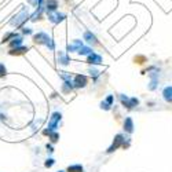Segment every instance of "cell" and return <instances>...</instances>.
Instances as JSON below:
<instances>
[{"mask_svg":"<svg viewBox=\"0 0 172 172\" xmlns=\"http://www.w3.org/2000/svg\"><path fill=\"white\" fill-rule=\"evenodd\" d=\"M29 20H30L29 10L26 7H22V10L15 17H12V20L10 21V25H12V26H15L18 29V28L24 26V24H26V21H29Z\"/></svg>","mask_w":172,"mask_h":172,"instance_id":"6da1fadb","label":"cell"},{"mask_svg":"<svg viewBox=\"0 0 172 172\" xmlns=\"http://www.w3.org/2000/svg\"><path fill=\"white\" fill-rule=\"evenodd\" d=\"M33 41L36 44H44V46H47L50 51L55 50V44H54L52 37H50L48 34L44 33V32H39V33L34 34V36H33Z\"/></svg>","mask_w":172,"mask_h":172,"instance_id":"7a4b0ae2","label":"cell"},{"mask_svg":"<svg viewBox=\"0 0 172 172\" xmlns=\"http://www.w3.org/2000/svg\"><path fill=\"white\" fill-rule=\"evenodd\" d=\"M61 119H62V114L59 113V111H54L52 116H51L50 123H48V128L43 131L44 135H50L51 132L57 131V128H58V123L61 121Z\"/></svg>","mask_w":172,"mask_h":172,"instance_id":"3957f363","label":"cell"},{"mask_svg":"<svg viewBox=\"0 0 172 172\" xmlns=\"http://www.w3.org/2000/svg\"><path fill=\"white\" fill-rule=\"evenodd\" d=\"M120 101H121L123 106H125L127 109H134L135 106L139 105L138 98H128V97H125V95H120Z\"/></svg>","mask_w":172,"mask_h":172,"instance_id":"277c9868","label":"cell"},{"mask_svg":"<svg viewBox=\"0 0 172 172\" xmlns=\"http://www.w3.org/2000/svg\"><path fill=\"white\" fill-rule=\"evenodd\" d=\"M47 17H48V21L52 22V24H59V22H62L63 20L66 18L65 14H62V12H58V11H52V12H47Z\"/></svg>","mask_w":172,"mask_h":172,"instance_id":"5b68a950","label":"cell"},{"mask_svg":"<svg viewBox=\"0 0 172 172\" xmlns=\"http://www.w3.org/2000/svg\"><path fill=\"white\" fill-rule=\"evenodd\" d=\"M83 39L85 40V43H87L88 46H98V44H99V41H98L97 36H95V34L92 33L91 30H85L84 34H83Z\"/></svg>","mask_w":172,"mask_h":172,"instance_id":"8992f818","label":"cell"},{"mask_svg":"<svg viewBox=\"0 0 172 172\" xmlns=\"http://www.w3.org/2000/svg\"><path fill=\"white\" fill-rule=\"evenodd\" d=\"M124 141H125V139H124L123 134H117L116 138H114V141H113V143H111V146H110L109 149H107V153H113L114 150H117V149H119L120 146L123 145Z\"/></svg>","mask_w":172,"mask_h":172,"instance_id":"52a82bcc","label":"cell"},{"mask_svg":"<svg viewBox=\"0 0 172 172\" xmlns=\"http://www.w3.org/2000/svg\"><path fill=\"white\" fill-rule=\"evenodd\" d=\"M87 83H88L87 76L77 75L75 77V80H73V87H76V88H84L85 85H87Z\"/></svg>","mask_w":172,"mask_h":172,"instance_id":"ba28073f","label":"cell"},{"mask_svg":"<svg viewBox=\"0 0 172 172\" xmlns=\"http://www.w3.org/2000/svg\"><path fill=\"white\" fill-rule=\"evenodd\" d=\"M83 46H84L83 40H79V39L73 40V43H72V44H69V46H68V52H69V54H70V52H77V51L80 50Z\"/></svg>","mask_w":172,"mask_h":172,"instance_id":"9c48e42d","label":"cell"},{"mask_svg":"<svg viewBox=\"0 0 172 172\" xmlns=\"http://www.w3.org/2000/svg\"><path fill=\"white\" fill-rule=\"evenodd\" d=\"M44 8L47 12H52L58 10V0H46L44 2Z\"/></svg>","mask_w":172,"mask_h":172,"instance_id":"30bf717a","label":"cell"},{"mask_svg":"<svg viewBox=\"0 0 172 172\" xmlns=\"http://www.w3.org/2000/svg\"><path fill=\"white\" fill-rule=\"evenodd\" d=\"M87 62L91 65H101L102 63V57L97 52H91L90 55H87Z\"/></svg>","mask_w":172,"mask_h":172,"instance_id":"8fae6325","label":"cell"},{"mask_svg":"<svg viewBox=\"0 0 172 172\" xmlns=\"http://www.w3.org/2000/svg\"><path fill=\"white\" fill-rule=\"evenodd\" d=\"M149 76H150V79H152L150 85H149V90H150V91H154L156 87H157V83H158V72L149 73Z\"/></svg>","mask_w":172,"mask_h":172,"instance_id":"7c38bea8","label":"cell"},{"mask_svg":"<svg viewBox=\"0 0 172 172\" xmlns=\"http://www.w3.org/2000/svg\"><path fill=\"white\" fill-rule=\"evenodd\" d=\"M28 47H25V46H20V47H15V48H12L8 51V54L10 55H22V54H25V52H28Z\"/></svg>","mask_w":172,"mask_h":172,"instance_id":"4fadbf2b","label":"cell"},{"mask_svg":"<svg viewBox=\"0 0 172 172\" xmlns=\"http://www.w3.org/2000/svg\"><path fill=\"white\" fill-rule=\"evenodd\" d=\"M58 62L61 63V65L66 66V65H69V62H70V58H69L68 54H65L63 51H59L58 52Z\"/></svg>","mask_w":172,"mask_h":172,"instance_id":"5bb4252c","label":"cell"},{"mask_svg":"<svg viewBox=\"0 0 172 172\" xmlns=\"http://www.w3.org/2000/svg\"><path fill=\"white\" fill-rule=\"evenodd\" d=\"M124 131L128 132V134L134 132V121H132L131 117H127L125 121H124Z\"/></svg>","mask_w":172,"mask_h":172,"instance_id":"9a60e30c","label":"cell"},{"mask_svg":"<svg viewBox=\"0 0 172 172\" xmlns=\"http://www.w3.org/2000/svg\"><path fill=\"white\" fill-rule=\"evenodd\" d=\"M8 46H10V50H12V48H15V47H20V46H22V36H15L14 39H12L10 43H8Z\"/></svg>","mask_w":172,"mask_h":172,"instance_id":"2e32d148","label":"cell"},{"mask_svg":"<svg viewBox=\"0 0 172 172\" xmlns=\"http://www.w3.org/2000/svg\"><path fill=\"white\" fill-rule=\"evenodd\" d=\"M162 97L167 102H172V87H165L162 91Z\"/></svg>","mask_w":172,"mask_h":172,"instance_id":"e0dca14e","label":"cell"},{"mask_svg":"<svg viewBox=\"0 0 172 172\" xmlns=\"http://www.w3.org/2000/svg\"><path fill=\"white\" fill-rule=\"evenodd\" d=\"M66 172H84V168H83V165L80 164H76V165H69Z\"/></svg>","mask_w":172,"mask_h":172,"instance_id":"ac0fdd59","label":"cell"},{"mask_svg":"<svg viewBox=\"0 0 172 172\" xmlns=\"http://www.w3.org/2000/svg\"><path fill=\"white\" fill-rule=\"evenodd\" d=\"M91 52H94V51H92V48H91V47H88V46H83L81 48L77 51L79 55H90Z\"/></svg>","mask_w":172,"mask_h":172,"instance_id":"d6986e66","label":"cell"},{"mask_svg":"<svg viewBox=\"0 0 172 172\" xmlns=\"http://www.w3.org/2000/svg\"><path fill=\"white\" fill-rule=\"evenodd\" d=\"M15 36H18V34H17V33H15V32H8V33H7V34H6V36H4V37H3L2 43H3V44H4V43H10V41H11L12 39H14V37H15Z\"/></svg>","mask_w":172,"mask_h":172,"instance_id":"ffe728a7","label":"cell"},{"mask_svg":"<svg viewBox=\"0 0 172 172\" xmlns=\"http://www.w3.org/2000/svg\"><path fill=\"white\" fill-rule=\"evenodd\" d=\"M44 2H46V0H28V3H29L32 7H34V8L44 7Z\"/></svg>","mask_w":172,"mask_h":172,"instance_id":"44dd1931","label":"cell"},{"mask_svg":"<svg viewBox=\"0 0 172 172\" xmlns=\"http://www.w3.org/2000/svg\"><path fill=\"white\" fill-rule=\"evenodd\" d=\"M48 136H50V139H51V142H52V143H57V142H58V139H59V134L57 131L51 132Z\"/></svg>","mask_w":172,"mask_h":172,"instance_id":"7402d4cb","label":"cell"},{"mask_svg":"<svg viewBox=\"0 0 172 172\" xmlns=\"http://www.w3.org/2000/svg\"><path fill=\"white\" fill-rule=\"evenodd\" d=\"M134 61H135L136 63H145L146 62V57L138 55V57H135V58H134Z\"/></svg>","mask_w":172,"mask_h":172,"instance_id":"603a6c76","label":"cell"},{"mask_svg":"<svg viewBox=\"0 0 172 172\" xmlns=\"http://www.w3.org/2000/svg\"><path fill=\"white\" fill-rule=\"evenodd\" d=\"M6 75H7V69H6V66L3 63H0V77H3Z\"/></svg>","mask_w":172,"mask_h":172,"instance_id":"cb8c5ba5","label":"cell"},{"mask_svg":"<svg viewBox=\"0 0 172 172\" xmlns=\"http://www.w3.org/2000/svg\"><path fill=\"white\" fill-rule=\"evenodd\" d=\"M54 164H55V161H54V158H48V160H46V162H44V165H46L47 168L52 167Z\"/></svg>","mask_w":172,"mask_h":172,"instance_id":"d4e9b609","label":"cell"},{"mask_svg":"<svg viewBox=\"0 0 172 172\" xmlns=\"http://www.w3.org/2000/svg\"><path fill=\"white\" fill-rule=\"evenodd\" d=\"M101 109H105V110H110L111 109V106L109 103H106V102H101Z\"/></svg>","mask_w":172,"mask_h":172,"instance_id":"484cf974","label":"cell"},{"mask_svg":"<svg viewBox=\"0 0 172 172\" xmlns=\"http://www.w3.org/2000/svg\"><path fill=\"white\" fill-rule=\"evenodd\" d=\"M113 101H114V97H113V95H109V97H107L106 99H105V102H106V103H109L110 106L113 105Z\"/></svg>","mask_w":172,"mask_h":172,"instance_id":"4316f807","label":"cell"},{"mask_svg":"<svg viewBox=\"0 0 172 172\" xmlns=\"http://www.w3.org/2000/svg\"><path fill=\"white\" fill-rule=\"evenodd\" d=\"M22 33H24V34H32V33H33V30H32L30 28H22Z\"/></svg>","mask_w":172,"mask_h":172,"instance_id":"83f0119b","label":"cell"},{"mask_svg":"<svg viewBox=\"0 0 172 172\" xmlns=\"http://www.w3.org/2000/svg\"><path fill=\"white\" fill-rule=\"evenodd\" d=\"M88 72H90V75H91V76H94V77H98V75H99V72H98L97 69H94V68L90 69Z\"/></svg>","mask_w":172,"mask_h":172,"instance_id":"f1b7e54d","label":"cell"},{"mask_svg":"<svg viewBox=\"0 0 172 172\" xmlns=\"http://www.w3.org/2000/svg\"><path fill=\"white\" fill-rule=\"evenodd\" d=\"M47 149H48V152L50 153H52L54 150H52V146H51V145H47Z\"/></svg>","mask_w":172,"mask_h":172,"instance_id":"f546056e","label":"cell"},{"mask_svg":"<svg viewBox=\"0 0 172 172\" xmlns=\"http://www.w3.org/2000/svg\"><path fill=\"white\" fill-rule=\"evenodd\" d=\"M58 172H65V171H58Z\"/></svg>","mask_w":172,"mask_h":172,"instance_id":"4dcf8cb0","label":"cell"}]
</instances>
